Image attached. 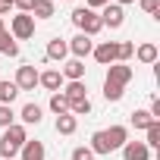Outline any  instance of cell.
<instances>
[{
  "instance_id": "15",
  "label": "cell",
  "mask_w": 160,
  "mask_h": 160,
  "mask_svg": "<svg viewBox=\"0 0 160 160\" xmlns=\"http://www.w3.org/2000/svg\"><path fill=\"white\" fill-rule=\"evenodd\" d=\"M60 94H63L69 104H72V101H82V98H88V91H85V82H69V85H66Z\"/></svg>"
},
{
  "instance_id": "19",
  "label": "cell",
  "mask_w": 160,
  "mask_h": 160,
  "mask_svg": "<svg viewBox=\"0 0 160 160\" xmlns=\"http://www.w3.org/2000/svg\"><path fill=\"white\" fill-rule=\"evenodd\" d=\"M50 16H53V0H35L32 19H50Z\"/></svg>"
},
{
  "instance_id": "3",
  "label": "cell",
  "mask_w": 160,
  "mask_h": 160,
  "mask_svg": "<svg viewBox=\"0 0 160 160\" xmlns=\"http://www.w3.org/2000/svg\"><path fill=\"white\" fill-rule=\"evenodd\" d=\"M72 25L82 32V35H88V38H94L104 25H101V16L94 13V10H88V7H78V10H72Z\"/></svg>"
},
{
  "instance_id": "21",
  "label": "cell",
  "mask_w": 160,
  "mask_h": 160,
  "mask_svg": "<svg viewBox=\"0 0 160 160\" xmlns=\"http://www.w3.org/2000/svg\"><path fill=\"white\" fill-rule=\"evenodd\" d=\"M16 94H19V88H16V82H3V78H0V104H13L16 101Z\"/></svg>"
},
{
  "instance_id": "7",
  "label": "cell",
  "mask_w": 160,
  "mask_h": 160,
  "mask_svg": "<svg viewBox=\"0 0 160 160\" xmlns=\"http://www.w3.org/2000/svg\"><path fill=\"white\" fill-rule=\"evenodd\" d=\"M122 22H126V10L116 7V3H107L104 13H101V25H104V28H119Z\"/></svg>"
},
{
  "instance_id": "27",
  "label": "cell",
  "mask_w": 160,
  "mask_h": 160,
  "mask_svg": "<svg viewBox=\"0 0 160 160\" xmlns=\"http://www.w3.org/2000/svg\"><path fill=\"white\" fill-rule=\"evenodd\" d=\"M122 91H126V88H119V85H113V82H104V98H107V101H119Z\"/></svg>"
},
{
  "instance_id": "30",
  "label": "cell",
  "mask_w": 160,
  "mask_h": 160,
  "mask_svg": "<svg viewBox=\"0 0 160 160\" xmlns=\"http://www.w3.org/2000/svg\"><path fill=\"white\" fill-rule=\"evenodd\" d=\"M138 7H141L144 13H151V16H157V0H138Z\"/></svg>"
},
{
  "instance_id": "12",
  "label": "cell",
  "mask_w": 160,
  "mask_h": 160,
  "mask_svg": "<svg viewBox=\"0 0 160 160\" xmlns=\"http://www.w3.org/2000/svg\"><path fill=\"white\" fill-rule=\"evenodd\" d=\"M38 85H44L47 91H60V85H63V75H60V69L38 72Z\"/></svg>"
},
{
  "instance_id": "9",
  "label": "cell",
  "mask_w": 160,
  "mask_h": 160,
  "mask_svg": "<svg viewBox=\"0 0 160 160\" xmlns=\"http://www.w3.org/2000/svg\"><path fill=\"white\" fill-rule=\"evenodd\" d=\"M122 157L126 160H151V148L144 141H126L122 144Z\"/></svg>"
},
{
  "instance_id": "13",
  "label": "cell",
  "mask_w": 160,
  "mask_h": 160,
  "mask_svg": "<svg viewBox=\"0 0 160 160\" xmlns=\"http://www.w3.org/2000/svg\"><path fill=\"white\" fill-rule=\"evenodd\" d=\"M22 160H44V141H25L22 144Z\"/></svg>"
},
{
  "instance_id": "32",
  "label": "cell",
  "mask_w": 160,
  "mask_h": 160,
  "mask_svg": "<svg viewBox=\"0 0 160 160\" xmlns=\"http://www.w3.org/2000/svg\"><path fill=\"white\" fill-rule=\"evenodd\" d=\"M85 3H88V10H98V7H101V10H104V7H107V3H110V0H85Z\"/></svg>"
},
{
  "instance_id": "22",
  "label": "cell",
  "mask_w": 160,
  "mask_h": 160,
  "mask_svg": "<svg viewBox=\"0 0 160 160\" xmlns=\"http://www.w3.org/2000/svg\"><path fill=\"white\" fill-rule=\"evenodd\" d=\"M50 110H53L57 116H63V113H69V101H66L60 91H53V94H50Z\"/></svg>"
},
{
  "instance_id": "11",
  "label": "cell",
  "mask_w": 160,
  "mask_h": 160,
  "mask_svg": "<svg viewBox=\"0 0 160 160\" xmlns=\"http://www.w3.org/2000/svg\"><path fill=\"white\" fill-rule=\"evenodd\" d=\"M60 75L69 78V82H82V78H85V63L82 60H69V63H63V72Z\"/></svg>"
},
{
  "instance_id": "28",
  "label": "cell",
  "mask_w": 160,
  "mask_h": 160,
  "mask_svg": "<svg viewBox=\"0 0 160 160\" xmlns=\"http://www.w3.org/2000/svg\"><path fill=\"white\" fill-rule=\"evenodd\" d=\"M13 119H16L13 107H7V104H0V129H7V126H13Z\"/></svg>"
},
{
  "instance_id": "2",
  "label": "cell",
  "mask_w": 160,
  "mask_h": 160,
  "mask_svg": "<svg viewBox=\"0 0 160 160\" xmlns=\"http://www.w3.org/2000/svg\"><path fill=\"white\" fill-rule=\"evenodd\" d=\"M25 141H28V135H25V126H19V122L7 126L3 138H0V154H3V160H13V157L22 151V144H25Z\"/></svg>"
},
{
  "instance_id": "17",
  "label": "cell",
  "mask_w": 160,
  "mask_h": 160,
  "mask_svg": "<svg viewBox=\"0 0 160 160\" xmlns=\"http://www.w3.org/2000/svg\"><path fill=\"white\" fill-rule=\"evenodd\" d=\"M19 116H22V122H25V126H38L44 113H41V107H38V104H25Z\"/></svg>"
},
{
  "instance_id": "26",
  "label": "cell",
  "mask_w": 160,
  "mask_h": 160,
  "mask_svg": "<svg viewBox=\"0 0 160 160\" xmlns=\"http://www.w3.org/2000/svg\"><path fill=\"white\" fill-rule=\"evenodd\" d=\"M144 132H148V141H144V144H148V148H160V122H151Z\"/></svg>"
},
{
  "instance_id": "6",
  "label": "cell",
  "mask_w": 160,
  "mask_h": 160,
  "mask_svg": "<svg viewBox=\"0 0 160 160\" xmlns=\"http://www.w3.org/2000/svg\"><path fill=\"white\" fill-rule=\"evenodd\" d=\"M16 88L19 91H35L38 88V69L35 66H19L16 69Z\"/></svg>"
},
{
  "instance_id": "20",
  "label": "cell",
  "mask_w": 160,
  "mask_h": 160,
  "mask_svg": "<svg viewBox=\"0 0 160 160\" xmlns=\"http://www.w3.org/2000/svg\"><path fill=\"white\" fill-rule=\"evenodd\" d=\"M135 57H138V63H157V44H138V50H135Z\"/></svg>"
},
{
  "instance_id": "34",
  "label": "cell",
  "mask_w": 160,
  "mask_h": 160,
  "mask_svg": "<svg viewBox=\"0 0 160 160\" xmlns=\"http://www.w3.org/2000/svg\"><path fill=\"white\" fill-rule=\"evenodd\" d=\"M129 3H135V0H116V7H129Z\"/></svg>"
},
{
  "instance_id": "16",
  "label": "cell",
  "mask_w": 160,
  "mask_h": 160,
  "mask_svg": "<svg viewBox=\"0 0 160 160\" xmlns=\"http://www.w3.org/2000/svg\"><path fill=\"white\" fill-rule=\"evenodd\" d=\"M66 53H69L66 41H63V38H50V44H47V60H63Z\"/></svg>"
},
{
  "instance_id": "36",
  "label": "cell",
  "mask_w": 160,
  "mask_h": 160,
  "mask_svg": "<svg viewBox=\"0 0 160 160\" xmlns=\"http://www.w3.org/2000/svg\"><path fill=\"white\" fill-rule=\"evenodd\" d=\"M69 3H72V0H69Z\"/></svg>"
},
{
  "instance_id": "5",
  "label": "cell",
  "mask_w": 160,
  "mask_h": 160,
  "mask_svg": "<svg viewBox=\"0 0 160 160\" xmlns=\"http://www.w3.org/2000/svg\"><path fill=\"white\" fill-rule=\"evenodd\" d=\"M132 75H135L132 66H126V63H110V66H107V78H104V82H113V85L126 88V85L132 82Z\"/></svg>"
},
{
  "instance_id": "8",
  "label": "cell",
  "mask_w": 160,
  "mask_h": 160,
  "mask_svg": "<svg viewBox=\"0 0 160 160\" xmlns=\"http://www.w3.org/2000/svg\"><path fill=\"white\" fill-rule=\"evenodd\" d=\"M66 47H69V53H72L75 60H82V57H88V53L94 50L91 38H88V35H82V32H78V35H75V38H72V41H69Z\"/></svg>"
},
{
  "instance_id": "4",
  "label": "cell",
  "mask_w": 160,
  "mask_h": 160,
  "mask_svg": "<svg viewBox=\"0 0 160 160\" xmlns=\"http://www.w3.org/2000/svg\"><path fill=\"white\" fill-rule=\"evenodd\" d=\"M10 35H13L16 41H28V38L35 35V19H32V13H19V16H13V22H10Z\"/></svg>"
},
{
  "instance_id": "23",
  "label": "cell",
  "mask_w": 160,
  "mask_h": 160,
  "mask_svg": "<svg viewBox=\"0 0 160 160\" xmlns=\"http://www.w3.org/2000/svg\"><path fill=\"white\" fill-rule=\"evenodd\" d=\"M151 122H157V119H154L148 110H135V113H132V126H135V129H148Z\"/></svg>"
},
{
  "instance_id": "18",
  "label": "cell",
  "mask_w": 160,
  "mask_h": 160,
  "mask_svg": "<svg viewBox=\"0 0 160 160\" xmlns=\"http://www.w3.org/2000/svg\"><path fill=\"white\" fill-rule=\"evenodd\" d=\"M78 129V119L72 116V113H63V116H57V132L60 135H72Z\"/></svg>"
},
{
  "instance_id": "31",
  "label": "cell",
  "mask_w": 160,
  "mask_h": 160,
  "mask_svg": "<svg viewBox=\"0 0 160 160\" xmlns=\"http://www.w3.org/2000/svg\"><path fill=\"white\" fill-rule=\"evenodd\" d=\"M13 7H19L22 13H32V7H35V0H13Z\"/></svg>"
},
{
  "instance_id": "35",
  "label": "cell",
  "mask_w": 160,
  "mask_h": 160,
  "mask_svg": "<svg viewBox=\"0 0 160 160\" xmlns=\"http://www.w3.org/2000/svg\"><path fill=\"white\" fill-rule=\"evenodd\" d=\"M0 32H3V19H0Z\"/></svg>"
},
{
  "instance_id": "14",
  "label": "cell",
  "mask_w": 160,
  "mask_h": 160,
  "mask_svg": "<svg viewBox=\"0 0 160 160\" xmlns=\"http://www.w3.org/2000/svg\"><path fill=\"white\" fill-rule=\"evenodd\" d=\"M0 53H3V57H19V44H16V38L7 28L0 32Z\"/></svg>"
},
{
  "instance_id": "1",
  "label": "cell",
  "mask_w": 160,
  "mask_h": 160,
  "mask_svg": "<svg viewBox=\"0 0 160 160\" xmlns=\"http://www.w3.org/2000/svg\"><path fill=\"white\" fill-rule=\"evenodd\" d=\"M129 141V129L126 126H110L91 135V154H110L116 148H122Z\"/></svg>"
},
{
  "instance_id": "33",
  "label": "cell",
  "mask_w": 160,
  "mask_h": 160,
  "mask_svg": "<svg viewBox=\"0 0 160 160\" xmlns=\"http://www.w3.org/2000/svg\"><path fill=\"white\" fill-rule=\"evenodd\" d=\"M10 10H13V0H0V16L10 13Z\"/></svg>"
},
{
  "instance_id": "25",
  "label": "cell",
  "mask_w": 160,
  "mask_h": 160,
  "mask_svg": "<svg viewBox=\"0 0 160 160\" xmlns=\"http://www.w3.org/2000/svg\"><path fill=\"white\" fill-rule=\"evenodd\" d=\"M132 53H135V44H132V41H122V44H116V63H126Z\"/></svg>"
},
{
  "instance_id": "10",
  "label": "cell",
  "mask_w": 160,
  "mask_h": 160,
  "mask_svg": "<svg viewBox=\"0 0 160 160\" xmlns=\"http://www.w3.org/2000/svg\"><path fill=\"white\" fill-rule=\"evenodd\" d=\"M91 53H94V60H98L101 66H110V63H116V41H104V44H98Z\"/></svg>"
},
{
  "instance_id": "24",
  "label": "cell",
  "mask_w": 160,
  "mask_h": 160,
  "mask_svg": "<svg viewBox=\"0 0 160 160\" xmlns=\"http://www.w3.org/2000/svg\"><path fill=\"white\" fill-rule=\"evenodd\" d=\"M69 113H72V116H88V113H91V101H88V98L72 101V104H69Z\"/></svg>"
},
{
  "instance_id": "29",
  "label": "cell",
  "mask_w": 160,
  "mask_h": 160,
  "mask_svg": "<svg viewBox=\"0 0 160 160\" xmlns=\"http://www.w3.org/2000/svg\"><path fill=\"white\" fill-rule=\"evenodd\" d=\"M72 160H94V154H91V148H75Z\"/></svg>"
}]
</instances>
